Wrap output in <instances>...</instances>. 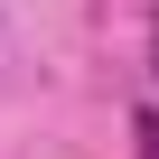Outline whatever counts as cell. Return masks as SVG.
Instances as JSON below:
<instances>
[{
    "label": "cell",
    "instance_id": "obj_1",
    "mask_svg": "<svg viewBox=\"0 0 159 159\" xmlns=\"http://www.w3.org/2000/svg\"><path fill=\"white\" fill-rule=\"evenodd\" d=\"M140 159H159V112H140Z\"/></svg>",
    "mask_w": 159,
    "mask_h": 159
},
{
    "label": "cell",
    "instance_id": "obj_2",
    "mask_svg": "<svg viewBox=\"0 0 159 159\" xmlns=\"http://www.w3.org/2000/svg\"><path fill=\"white\" fill-rule=\"evenodd\" d=\"M150 56H159V38H150Z\"/></svg>",
    "mask_w": 159,
    "mask_h": 159
}]
</instances>
